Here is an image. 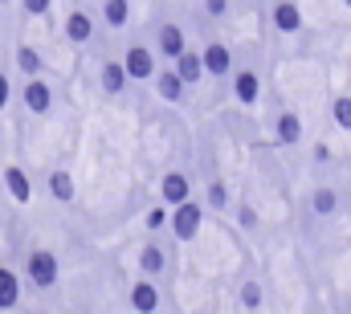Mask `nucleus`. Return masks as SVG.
I'll return each mask as SVG.
<instances>
[{"instance_id":"f257e3e1","label":"nucleus","mask_w":351,"mask_h":314,"mask_svg":"<svg viewBox=\"0 0 351 314\" xmlns=\"http://www.w3.org/2000/svg\"><path fill=\"white\" fill-rule=\"evenodd\" d=\"M25 274H29V282H33L37 290H53V286H58V278H62L58 257H53L49 249H33V253H29V261H25Z\"/></svg>"},{"instance_id":"f03ea898","label":"nucleus","mask_w":351,"mask_h":314,"mask_svg":"<svg viewBox=\"0 0 351 314\" xmlns=\"http://www.w3.org/2000/svg\"><path fill=\"white\" fill-rule=\"evenodd\" d=\"M160 58H156V49L152 45H131L127 53H123V70H127V82H152L156 78V66Z\"/></svg>"},{"instance_id":"7ed1b4c3","label":"nucleus","mask_w":351,"mask_h":314,"mask_svg":"<svg viewBox=\"0 0 351 314\" xmlns=\"http://www.w3.org/2000/svg\"><path fill=\"white\" fill-rule=\"evenodd\" d=\"M172 233L176 241H196L200 237V225H204V204H196V200H188V204H180L172 208Z\"/></svg>"},{"instance_id":"20e7f679","label":"nucleus","mask_w":351,"mask_h":314,"mask_svg":"<svg viewBox=\"0 0 351 314\" xmlns=\"http://www.w3.org/2000/svg\"><path fill=\"white\" fill-rule=\"evenodd\" d=\"M184 49H188L184 25H176V21H164V25H156V58H164V62H176Z\"/></svg>"},{"instance_id":"39448f33","label":"nucleus","mask_w":351,"mask_h":314,"mask_svg":"<svg viewBox=\"0 0 351 314\" xmlns=\"http://www.w3.org/2000/svg\"><path fill=\"white\" fill-rule=\"evenodd\" d=\"M200 62H204V74L208 78H233V49L225 45V41H208L204 49H200Z\"/></svg>"},{"instance_id":"423d86ee","label":"nucleus","mask_w":351,"mask_h":314,"mask_svg":"<svg viewBox=\"0 0 351 314\" xmlns=\"http://www.w3.org/2000/svg\"><path fill=\"white\" fill-rule=\"evenodd\" d=\"M229 94H233L241 106H258V98H262V78H258V70H254V66L233 70V78H229Z\"/></svg>"},{"instance_id":"0eeeda50","label":"nucleus","mask_w":351,"mask_h":314,"mask_svg":"<svg viewBox=\"0 0 351 314\" xmlns=\"http://www.w3.org/2000/svg\"><path fill=\"white\" fill-rule=\"evenodd\" d=\"M192 200V180L184 176V171H168L164 180H160V204L172 213L180 204H188Z\"/></svg>"},{"instance_id":"6e6552de","label":"nucleus","mask_w":351,"mask_h":314,"mask_svg":"<svg viewBox=\"0 0 351 314\" xmlns=\"http://www.w3.org/2000/svg\"><path fill=\"white\" fill-rule=\"evenodd\" d=\"M127 302H131V311L135 314H160V286L147 282V278H139V282H131Z\"/></svg>"},{"instance_id":"1a4fd4ad","label":"nucleus","mask_w":351,"mask_h":314,"mask_svg":"<svg viewBox=\"0 0 351 314\" xmlns=\"http://www.w3.org/2000/svg\"><path fill=\"white\" fill-rule=\"evenodd\" d=\"M274 143H278V147L302 143V119H298V110H282V114L274 119Z\"/></svg>"},{"instance_id":"9d476101","label":"nucleus","mask_w":351,"mask_h":314,"mask_svg":"<svg viewBox=\"0 0 351 314\" xmlns=\"http://www.w3.org/2000/svg\"><path fill=\"white\" fill-rule=\"evenodd\" d=\"M168 269V253L156 245V241H147L143 249H139V278H147V282H156L160 274Z\"/></svg>"},{"instance_id":"9b49d317","label":"nucleus","mask_w":351,"mask_h":314,"mask_svg":"<svg viewBox=\"0 0 351 314\" xmlns=\"http://www.w3.org/2000/svg\"><path fill=\"white\" fill-rule=\"evenodd\" d=\"M21 98H25V106H29L33 114H49V106H53V90H49V82H41V78L25 82Z\"/></svg>"},{"instance_id":"f8f14e48","label":"nucleus","mask_w":351,"mask_h":314,"mask_svg":"<svg viewBox=\"0 0 351 314\" xmlns=\"http://www.w3.org/2000/svg\"><path fill=\"white\" fill-rule=\"evenodd\" d=\"M152 82H156V94H160L164 102H172V106H180V102L188 98V86L176 78L172 66H168V70H156V78H152Z\"/></svg>"},{"instance_id":"ddd939ff","label":"nucleus","mask_w":351,"mask_h":314,"mask_svg":"<svg viewBox=\"0 0 351 314\" xmlns=\"http://www.w3.org/2000/svg\"><path fill=\"white\" fill-rule=\"evenodd\" d=\"M269 21H274L278 33H298V29H302V8L290 4V0H278V4L269 8Z\"/></svg>"},{"instance_id":"4468645a","label":"nucleus","mask_w":351,"mask_h":314,"mask_svg":"<svg viewBox=\"0 0 351 314\" xmlns=\"http://www.w3.org/2000/svg\"><path fill=\"white\" fill-rule=\"evenodd\" d=\"M4 188H8V196H12L16 204H29V200H33V184H29V176H25V167H16V163L4 167Z\"/></svg>"},{"instance_id":"2eb2a0df","label":"nucleus","mask_w":351,"mask_h":314,"mask_svg":"<svg viewBox=\"0 0 351 314\" xmlns=\"http://www.w3.org/2000/svg\"><path fill=\"white\" fill-rule=\"evenodd\" d=\"M176 78L184 82V86H196V82L204 78V62H200V49H184L180 58H176Z\"/></svg>"},{"instance_id":"dca6fc26","label":"nucleus","mask_w":351,"mask_h":314,"mask_svg":"<svg viewBox=\"0 0 351 314\" xmlns=\"http://www.w3.org/2000/svg\"><path fill=\"white\" fill-rule=\"evenodd\" d=\"M98 86H102V94H123V90H127V70H123V62H102Z\"/></svg>"},{"instance_id":"f3484780","label":"nucleus","mask_w":351,"mask_h":314,"mask_svg":"<svg viewBox=\"0 0 351 314\" xmlns=\"http://www.w3.org/2000/svg\"><path fill=\"white\" fill-rule=\"evenodd\" d=\"M66 37H70L74 45H86L90 37H94V21H90L82 8H74V12L66 16Z\"/></svg>"},{"instance_id":"a211bd4d","label":"nucleus","mask_w":351,"mask_h":314,"mask_svg":"<svg viewBox=\"0 0 351 314\" xmlns=\"http://www.w3.org/2000/svg\"><path fill=\"white\" fill-rule=\"evenodd\" d=\"M16 302H21V278L8 265H0V311H12Z\"/></svg>"},{"instance_id":"6ab92c4d","label":"nucleus","mask_w":351,"mask_h":314,"mask_svg":"<svg viewBox=\"0 0 351 314\" xmlns=\"http://www.w3.org/2000/svg\"><path fill=\"white\" fill-rule=\"evenodd\" d=\"M311 213L315 217H335L339 213V192L335 188H315L311 192Z\"/></svg>"},{"instance_id":"aec40b11","label":"nucleus","mask_w":351,"mask_h":314,"mask_svg":"<svg viewBox=\"0 0 351 314\" xmlns=\"http://www.w3.org/2000/svg\"><path fill=\"white\" fill-rule=\"evenodd\" d=\"M49 196H53V200H62V204H70V200H74V176H70L66 167L49 171Z\"/></svg>"},{"instance_id":"412c9836","label":"nucleus","mask_w":351,"mask_h":314,"mask_svg":"<svg viewBox=\"0 0 351 314\" xmlns=\"http://www.w3.org/2000/svg\"><path fill=\"white\" fill-rule=\"evenodd\" d=\"M16 70L33 82L37 74H41V53H37L33 45H16Z\"/></svg>"},{"instance_id":"4be33fe9","label":"nucleus","mask_w":351,"mask_h":314,"mask_svg":"<svg viewBox=\"0 0 351 314\" xmlns=\"http://www.w3.org/2000/svg\"><path fill=\"white\" fill-rule=\"evenodd\" d=\"M102 21H106L110 29H123V25L131 21V4H127V0H106V4H102Z\"/></svg>"},{"instance_id":"5701e85b","label":"nucleus","mask_w":351,"mask_h":314,"mask_svg":"<svg viewBox=\"0 0 351 314\" xmlns=\"http://www.w3.org/2000/svg\"><path fill=\"white\" fill-rule=\"evenodd\" d=\"M331 119L339 131H351V94H335L331 98Z\"/></svg>"},{"instance_id":"b1692460","label":"nucleus","mask_w":351,"mask_h":314,"mask_svg":"<svg viewBox=\"0 0 351 314\" xmlns=\"http://www.w3.org/2000/svg\"><path fill=\"white\" fill-rule=\"evenodd\" d=\"M229 200H233V196H229V188H225L221 180H213V184L204 188V204H208V208H217V213H225V208H229Z\"/></svg>"},{"instance_id":"393cba45","label":"nucleus","mask_w":351,"mask_h":314,"mask_svg":"<svg viewBox=\"0 0 351 314\" xmlns=\"http://www.w3.org/2000/svg\"><path fill=\"white\" fill-rule=\"evenodd\" d=\"M262 302H265V294H262V286H258V278L241 282V306L245 311H262Z\"/></svg>"},{"instance_id":"a878e982","label":"nucleus","mask_w":351,"mask_h":314,"mask_svg":"<svg viewBox=\"0 0 351 314\" xmlns=\"http://www.w3.org/2000/svg\"><path fill=\"white\" fill-rule=\"evenodd\" d=\"M168 221H172V213H168L164 204H156V208L143 217V229H147V233H160V229H168Z\"/></svg>"},{"instance_id":"bb28decb","label":"nucleus","mask_w":351,"mask_h":314,"mask_svg":"<svg viewBox=\"0 0 351 314\" xmlns=\"http://www.w3.org/2000/svg\"><path fill=\"white\" fill-rule=\"evenodd\" d=\"M21 8H25L29 16H49V0H25Z\"/></svg>"},{"instance_id":"cd10ccee","label":"nucleus","mask_w":351,"mask_h":314,"mask_svg":"<svg viewBox=\"0 0 351 314\" xmlns=\"http://www.w3.org/2000/svg\"><path fill=\"white\" fill-rule=\"evenodd\" d=\"M237 221H241V229H254V225H258V213H254L250 204H241V208H237Z\"/></svg>"},{"instance_id":"c85d7f7f","label":"nucleus","mask_w":351,"mask_h":314,"mask_svg":"<svg viewBox=\"0 0 351 314\" xmlns=\"http://www.w3.org/2000/svg\"><path fill=\"white\" fill-rule=\"evenodd\" d=\"M204 12H208V16H229V0H208Z\"/></svg>"},{"instance_id":"c756f323","label":"nucleus","mask_w":351,"mask_h":314,"mask_svg":"<svg viewBox=\"0 0 351 314\" xmlns=\"http://www.w3.org/2000/svg\"><path fill=\"white\" fill-rule=\"evenodd\" d=\"M8 94H12V86H8V74H0V110L8 106Z\"/></svg>"},{"instance_id":"7c9ffc66","label":"nucleus","mask_w":351,"mask_h":314,"mask_svg":"<svg viewBox=\"0 0 351 314\" xmlns=\"http://www.w3.org/2000/svg\"><path fill=\"white\" fill-rule=\"evenodd\" d=\"M348 12H351V0H348Z\"/></svg>"}]
</instances>
